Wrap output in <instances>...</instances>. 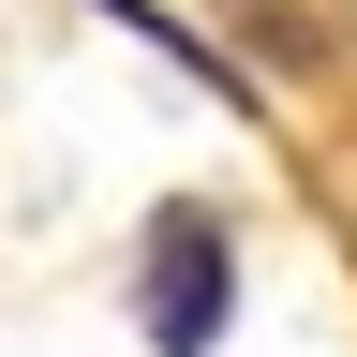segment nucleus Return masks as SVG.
I'll return each mask as SVG.
<instances>
[{"mask_svg": "<svg viewBox=\"0 0 357 357\" xmlns=\"http://www.w3.org/2000/svg\"><path fill=\"white\" fill-rule=\"evenodd\" d=\"M238 328V223L223 208H149L134 238V342L149 357H223Z\"/></svg>", "mask_w": 357, "mask_h": 357, "instance_id": "obj_1", "label": "nucleus"}, {"mask_svg": "<svg viewBox=\"0 0 357 357\" xmlns=\"http://www.w3.org/2000/svg\"><path fill=\"white\" fill-rule=\"evenodd\" d=\"M105 15H119L134 45H164V60H178V75H194V89H208V105H268V89H253L238 60H223V45H208L194 15H164V0H105Z\"/></svg>", "mask_w": 357, "mask_h": 357, "instance_id": "obj_2", "label": "nucleus"}]
</instances>
